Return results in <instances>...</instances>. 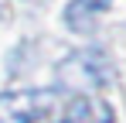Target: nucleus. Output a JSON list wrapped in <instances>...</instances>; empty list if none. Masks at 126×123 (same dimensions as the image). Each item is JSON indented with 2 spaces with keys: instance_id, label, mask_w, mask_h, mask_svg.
Returning <instances> with one entry per match:
<instances>
[{
  "instance_id": "f257e3e1",
  "label": "nucleus",
  "mask_w": 126,
  "mask_h": 123,
  "mask_svg": "<svg viewBox=\"0 0 126 123\" xmlns=\"http://www.w3.org/2000/svg\"><path fill=\"white\" fill-rule=\"evenodd\" d=\"M55 92L51 89H17L0 92V123H38L51 113Z\"/></svg>"
},
{
  "instance_id": "f03ea898",
  "label": "nucleus",
  "mask_w": 126,
  "mask_h": 123,
  "mask_svg": "<svg viewBox=\"0 0 126 123\" xmlns=\"http://www.w3.org/2000/svg\"><path fill=\"white\" fill-rule=\"evenodd\" d=\"M62 68H75V79H65V85H72V89H99L112 75L99 55H72Z\"/></svg>"
},
{
  "instance_id": "7ed1b4c3",
  "label": "nucleus",
  "mask_w": 126,
  "mask_h": 123,
  "mask_svg": "<svg viewBox=\"0 0 126 123\" xmlns=\"http://www.w3.org/2000/svg\"><path fill=\"white\" fill-rule=\"evenodd\" d=\"M62 123H116V113L109 102L95 99V96H79L65 109Z\"/></svg>"
},
{
  "instance_id": "20e7f679",
  "label": "nucleus",
  "mask_w": 126,
  "mask_h": 123,
  "mask_svg": "<svg viewBox=\"0 0 126 123\" xmlns=\"http://www.w3.org/2000/svg\"><path fill=\"white\" fill-rule=\"evenodd\" d=\"M109 3H112V0H72L68 10H65V20H68L75 31H85V27L92 24L95 14L109 10Z\"/></svg>"
}]
</instances>
